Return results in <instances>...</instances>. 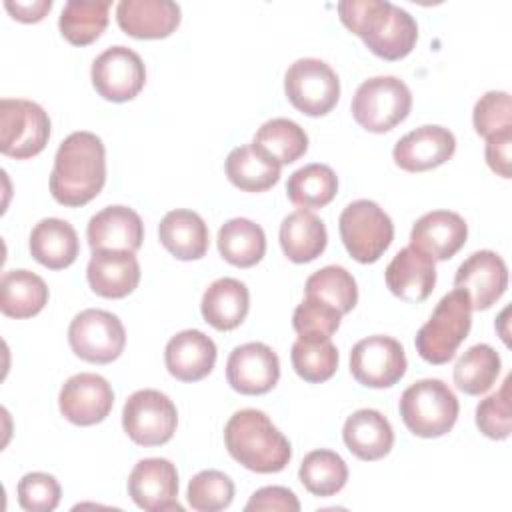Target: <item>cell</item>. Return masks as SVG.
<instances>
[{
    "label": "cell",
    "instance_id": "cell-1",
    "mask_svg": "<svg viewBox=\"0 0 512 512\" xmlns=\"http://www.w3.org/2000/svg\"><path fill=\"white\" fill-rule=\"evenodd\" d=\"M106 182V150L102 140L86 130L66 136L54 156L50 194L62 206H84Z\"/></svg>",
    "mask_w": 512,
    "mask_h": 512
},
{
    "label": "cell",
    "instance_id": "cell-2",
    "mask_svg": "<svg viewBox=\"0 0 512 512\" xmlns=\"http://www.w3.org/2000/svg\"><path fill=\"white\" fill-rule=\"evenodd\" d=\"M336 8L342 24L384 60H400L416 46V20L388 0H342Z\"/></svg>",
    "mask_w": 512,
    "mask_h": 512
},
{
    "label": "cell",
    "instance_id": "cell-3",
    "mask_svg": "<svg viewBox=\"0 0 512 512\" xmlns=\"http://www.w3.org/2000/svg\"><path fill=\"white\" fill-rule=\"evenodd\" d=\"M224 444L238 464L258 474L280 472L292 458L288 438L256 408H244L230 416L224 426Z\"/></svg>",
    "mask_w": 512,
    "mask_h": 512
},
{
    "label": "cell",
    "instance_id": "cell-4",
    "mask_svg": "<svg viewBox=\"0 0 512 512\" xmlns=\"http://www.w3.org/2000/svg\"><path fill=\"white\" fill-rule=\"evenodd\" d=\"M472 326V304L464 290L454 288L436 304L428 322L418 330L414 344L430 364H446L454 358Z\"/></svg>",
    "mask_w": 512,
    "mask_h": 512
},
{
    "label": "cell",
    "instance_id": "cell-5",
    "mask_svg": "<svg viewBox=\"0 0 512 512\" xmlns=\"http://www.w3.org/2000/svg\"><path fill=\"white\" fill-rule=\"evenodd\" d=\"M398 410L414 436L438 438L456 424L460 404L448 384L438 378H424L402 392Z\"/></svg>",
    "mask_w": 512,
    "mask_h": 512
},
{
    "label": "cell",
    "instance_id": "cell-6",
    "mask_svg": "<svg viewBox=\"0 0 512 512\" xmlns=\"http://www.w3.org/2000/svg\"><path fill=\"white\" fill-rule=\"evenodd\" d=\"M412 108L410 88L396 76H374L354 92L350 110L368 132L382 134L398 126Z\"/></svg>",
    "mask_w": 512,
    "mask_h": 512
},
{
    "label": "cell",
    "instance_id": "cell-7",
    "mask_svg": "<svg viewBox=\"0 0 512 512\" xmlns=\"http://www.w3.org/2000/svg\"><path fill=\"white\" fill-rule=\"evenodd\" d=\"M338 230L348 254L362 264L376 262L394 238L390 216L376 202L366 198L354 200L342 210Z\"/></svg>",
    "mask_w": 512,
    "mask_h": 512
},
{
    "label": "cell",
    "instance_id": "cell-8",
    "mask_svg": "<svg viewBox=\"0 0 512 512\" xmlns=\"http://www.w3.org/2000/svg\"><path fill=\"white\" fill-rule=\"evenodd\" d=\"M50 138V118L46 110L24 98L0 100V152L26 160L40 154Z\"/></svg>",
    "mask_w": 512,
    "mask_h": 512
},
{
    "label": "cell",
    "instance_id": "cell-9",
    "mask_svg": "<svg viewBox=\"0 0 512 512\" xmlns=\"http://www.w3.org/2000/svg\"><path fill=\"white\" fill-rule=\"evenodd\" d=\"M290 104L308 116L328 114L340 98L338 74L320 58H298L284 74Z\"/></svg>",
    "mask_w": 512,
    "mask_h": 512
},
{
    "label": "cell",
    "instance_id": "cell-10",
    "mask_svg": "<svg viewBox=\"0 0 512 512\" xmlns=\"http://www.w3.org/2000/svg\"><path fill=\"white\" fill-rule=\"evenodd\" d=\"M122 426L128 438L140 446L166 444L178 426L174 402L160 390H136L122 408Z\"/></svg>",
    "mask_w": 512,
    "mask_h": 512
},
{
    "label": "cell",
    "instance_id": "cell-11",
    "mask_svg": "<svg viewBox=\"0 0 512 512\" xmlns=\"http://www.w3.org/2000/svg\"><path fill=\"white\" fill-rule=\"evenodd\" d=\"M68 342L78 358L92 364H108L122 354L126 330L116 314L88 308L72 318Z\"/></svg>",
    "mask_w": 512,
    "mask_h": 512
},
{
    "label": "cell",
    "instance_id": "cell-12",
    "mask_svg": "<svg viewBox=\"0 0 512 512\" xmlns=\"http://www.w3.org/2000/svg\"><path fill=\"white\" fill-rule=\"evenodd\" d=\"M350 372L362 386L390 388L406 372L404 346L384 334L362 338L350 350Z\"/></svg>",
    "mask_w": 512,
    "mask_h": 512
},
{
    "label": "cell",
    "instance_id": "cell-13",
    "mask_svg": "<svg viewBox=\"0 0 512 512\" xmlns=\"http://www.w3.org/2000/svg\"><path fill=\"white\" fill-rule=\"evenodd\" d=\"M92 86L110 102H126L138 96L146 82L142 58L128 46H110L92 62Z\"/></svg>",
    "mask_w": 512,
    "mask_h": 512
},
{
    "label": "cell",
    "instance_id": "cell-14",
    "mask_svg": "<svg viewBox=\"0 0 512 512\" xmlns=\"http://www.w3.org/2000/svg\"><path fill=\"white\" fill-rule=\"evenodd\" d=\"M58 406L68 422L76 426H92L110 414L114 392L108 380L100 374L80 372L70 376L60 388Z\"/></svg>",
    "mask_w": 512,
    "mask_h": 512
},
{
    "label": "cell",
    "instance_id": "cell-15",
    "mask_svg": "<svg viewBox=\"0 0 512 512\" xmlns=\"http://www.w3.org/2000/svg\"><path fill=\"white\" fill-rule=\"evenodd\" d=\"M228 384L246 396L270 392L280 378V360L264 342L236 346L226 362Z\"/></svg>",
    "mask_w": 512,
    "mask_h": 512
},
{
    "label": "cell",
    "instance_id": "cell-16",
    "mask_svg": "<svg viewBox=\"0 0 512 512\" xmlns=\"http://www.w3.org/2000/svg\"><path fill=\"white\" fill-rule=\"evenodd\" d=\"M128 494L148 512L182 510L178 504V472L166 458H144L128 476Z\"/></svg>",
    "mask_w": 512,
    "mask_h": 512
},
{
    "label": "cell",
    "instance_id": "cell-17",
    "mask_svg": "<svg viewBox=\"0 0 512 512\" xmlns=\"http://www.w3.org/2000/svg\"><path fill=\"white\" fill-rule=\"evenodd\" d=\"M454 286L468 294L472 310H488L508 288L506 262L492 250H478L458 266Z\"/></svg>",
    "mask_w": 512,
    "mask_h": 512
},
{
    "label": "cell",
    "instance_id": "cell-18",
    "mask_svg": "<svg viewBox=\"0 0 512 512\" xmlns=\"http://www.w3.org/2000/svg\"><path fill=\"white\" fill-rule=\"evenodd\" d=\"M454 150L456 138L448 128L426 124L404 134L396 142L392 158L396 166L406 172H424L448 162L454 156Z\"/></svg>",
    "mask_w": 512,
    "mask_h": 512
},
{
    "label": "cell",
    "instance_id": "cell-19",
    "mask_svg": "<svg viewBox=\"0 0 512 512\" xmlns=\"http://www.w3.org/2000/svg\"><path fill=\"white\" fill-rule=\"evenodd\" d=\"M86 238L96 250H126L136 252L144 240V224L128 206H106L96 212L86 228Z\"/></svg>",
    "mask_w": 512,
    "mask_h": 512
},
{
    "label": "cell",
    "instance_id": "cell-20",
    "mask_svg": "<svg viewBox=\"0 0 512 512\" xmlns=\"http://www.w3.org/2000/svg\"><path fill=\"white\" fill-rule=\"evenodd\" d=\"M468 226L464 218L450 210H432L420 216L410 232V244L432 260L452 258L466 242Z\"/></svg>",
    "mask_w": 512,
    "mask_h": 512
},
{
    "label": "cell",
    "instance_id": "cell-21",
    "mask_svg": "<svg viewBox=\"0 0 512 512\" xmlns=\"http://www.w3.org/2000/svg\"><path fill=\"white\" fill-rule=\"evenodd\" d=\"M388 290L406 302L426 300L436 286L434 260L412 244L402 248L384 272Z\"/></svg>",
    "mask_w": 512,
    "mask_h": 512
},
{
    "label": "cell",
    "instance_id": "cell-22",
    "mask_svg": "<svg viewBox=\"0 0 512 512\" xmlns=\"http://www.w3.org/2000/svg\"><path fill=\"white\" fill-rule=\"evenodd\" d=\"M116 22L132 38H166L180 24V6L172 0H120Z\"/></svg>",
    "mask_w": 512,
    "mask_h": 512
},
{
    "label": "cell",
    "instance_id": "cell-23",
    "mask_svg": "<svg viewBox=\"0 0 512 512\" xmlns=\"http://www.w3.org/2000/svg\"><path fill=\"white\" fill-rule=\"evenodd\" d=\"M90 288L102 298H124L140 282V264L134 252L96 250L86 268Z\"/></svg>",
    "mask_w": 512,
    "mask_h": 512
},
{
    "label": "cell",
    "instance_id": "cell-24",
    "mask_svg": "<svg viewBox=\"0 0 512 512\" xmlns=\"http://www.w3.org/2000/svg\"><path fill=\"white\" fill-rule=\"evenodd\" d=\"M164 362L176 380H202L216 364V344L202 330H182L168 340Z\"/></svg>",
    "mask_w": 512,
    "mask_h": 512
},
{
    "label": "cell",
    "instance_id": "cell-25",
    "mask_svg": "<svg viewBox=\"0 0 512 512\" xmlns=\"http://www.w3.org/2000/svg\"><path fill=\"white\" fill-rule=\"evenodd\" d=\"M346 448L360 460L374 462L384 458L394 444V430L388 418L372 408H360L350 414L342 428Z\"/></svg>",
    "mask_w": 512,
    "mask_h": 512
},
{
    "label": "cell",
    "instance_id": "cell-26",
    "mask_svg": "<svg viewBox=\"0 0 512 512\" xmlns=\"http://www.w3.org/2000/svg\"><path fill=\"white\" fill-rule=\"evenodd\" d=\"M80 252L74 226L62 218H44L30 232V254L50 270L68 268Z\"/></svg>",
    "mask_w": 512,
    "mask_h": 512
},
{
    "label": "cell",
    "instance_id": "cell-27",
    "mask_svg": "<svg viewBox=\"0 0 512 512\" xmlns=\"http://www.w3.org/2000/svg\"><path fill=\"white\" fill-rule=\"evenodd\" d=\"M250 308V294L236 278H218L202 294L200 310L204 320L216 330L238 328Z\"/></svg>",
    "mask_w": 512,
    "mask_h": 512
},
{
    "label": "cell",
    "instance_id": "cell-28",
    "mask_svg": "<svg viewBox=\"0 0 512 512\" xmlns=\"http://www.w3.org/2000/svg\"><path fill=\"white\" fill-rule=\"evenodd\" d=\"M158 238L162 246L178 260H198L208 250V226L200 214L178 208L168 212L160 226Z\"/></svg>",
    "mask_w": 512,
    "mask_h": 512
},
{
    "label": "cell",
    "instance_id": "cell-29",
    "mask_svg": "<svg viewBox=\"0 0 512 512\" xmlns=\"http://www.w3.org/2000/svg\"><path fill=\"white\" fill-rule=\"evenodd\" d=\"M328 242L324 222L310 210H294L280 224V246L296 264L316 260Z\"/></svg>",
    "mask_w": 512,
    "mask_h": 512
},
{
    "label": "cell",
    "instance_id": "cell-30",
    "mask_svg": "<svg viewBox=\"0 0 512 512\" xmlns=\"http://www.w3.org/2000/svg\"><path fill=\"white\" fill-rule=\"evenodd\" d=\"M48 302L46 282L30 270H6L0 278V310L10 318H32Z\"/></svg>",
    "mask_w": 512,
    "mask_h": 512
},
{
    "label": "cell",
    "instance_id": "cell-31",
    "mask_svg": "<svg viewBox=\"0 0 512 512\" xmlns=\"http://www.w3.org/2000/svg\"><path fill=\"white\" fill-rule=\"evenodd\" d=\"M216 242L222 258L238 268L258 264L266 252V234L262 226L248 218H232L224 222Z\"/></svg>",
    "mask_w": 512,
    "mask_h": 512
},
{
    "label": "cell",
    "instance_id": "cell-32",
    "mask_svg": "<svg viewBox=\"0 0 512 512\" xmlns=\"http://www.w3.org/2000/svg\"><path fill=\"white\" fill-rule=\"evenodd\" d=\"M228 180L244 192H264L280 180V164L260 154L252 144L236 146L224 164Z\"/></svg>",
    "mask_w": 512,
    "mask_h": 512
},
{
    "label": "cell",
    "instance_id": "cell-33",
    "mask_svg": "<svg viewBox=\"0 0 512 512\" xmlns=\"http://www.w3.org/2000/svg\"><path fill=\"white\" fill-rule=\"evenodd\" d=\"M252 146L276 164H292L308 150V136L300 124L290 118H272L254 134Z\"/></svg>",
    "mask_w": 512,
    "mask_h": 512
},
{
    "label": "cell",
    "instance_id": "cell-34",
    "mask_svg": "<svg viewBox=\"0 0 512 512\" xmlns=\"http://www.w3.org/2000/svg\"><path fill=\"white\" fill-rule=\"evenodd\" d=\"M338 192V178L326 164H306L290 174L286 194L290 202L302 210H316L334 200Z\"/></svg>",
    "mask_w": 512,
    "mask_h": 512
},
{
    "label": "cell",
    "instance_id": "cell-35",
    "mask_svg": "<svg viewBox=\"0 0 512 512\" xmlns=\"http://www.w3.org/2000/svg\"><path fill=\"white\" fill-rule=\"evenodd\" d=\"M110 4V0H68L58 18L62 36L74 46L92 44L108 26Z\"/></svg>",
    "mask_w": 512,
    "mask_h": 512
},
{
    "label": "cell",
    "instance_id": "cell-36",
    "mask_svg": "<svg viewBox=\"0 0 512 512\" xmlns=\"http://www.w3.org/2000/svg\"><path fill=\"white\" fill-rule=\"evenodd\" d=\"M500 374V356L488 344L470 346L454 366V384L470 396L488 392Z\"/></svg>",
    "mask_w": 512,
    "mask_h": 512
},
{
    "label": "cell",
    "instance_id": "cell-37",
    "mask_svg": "<svg viewBox=\"0 0 512 512\" xmlns=\"http://www.w3.org/2000/svg\"><path fill=\"white\" fill-rule=\"evenodd\" d=\"M298 478L314 496H334L348 480V466L340 454L332 450H312L304 456Z\"/></svg>",
    "mask_w": 512,
    "mask_h": 512
},
{
    "label": "cell",
    "instance_id": "cell-38",
    "mask_svg": "<svg viewBox=\"0 0 512 512\" xmlns=\"http://www.w3.org/2000/svg\"><path fill=\"white\" fill-rule=\"evenodd\" d=\"M306 296L318 298L336 308L342 316L348 314L358 302V286L354 276L342 266H324L308 276L304 284Z\"/></svg>",
    "mask_w": 512,
    "mask_h": 512
},
{
    "label": "cell",
    "instance_id": "cell-39",
    "mask_svg": "<svg viewBox=\"0 0 512 512\" xmlns=\"http://www.w3.org/2000/svg\"><path fill=\"white\" fill-rule=\"evenodd\" d=\"M290 358L296 374L312 384L326 382L338 368V350L330 338H298Z\"/></svg>",
    "mask_w": 512,
    "mask_h": 512
},
{
    "label": "cell",
    "instance_id": "cell-40",
    "mask_svg": "<svg viewBox=\"0 0 512 512\" xmlns=\"http://www.w3.org/2000/svg\"><path fill=\"white\" fill-rule=\"evenodd\" d=\"M188 504L198 512H218L232 504L234 482L220 470H202L188 482Z\"/></svg>",
    "mask_w": 512,
    "mask_h": 512
},
{
    "label": "cell",
    "instance_id": "cell-41",
    "mask_svg": "<svg viewBox=\"0 0 512 512\" xmlns=\"http://www.w3.org/2000/svg\"><path fill=\"white\" fill-rule=\"evenodd\" d=\"M342 314L318 298L306 296L294 310L292 326L298 338H330L340 326Z\"/></svg>",
    "mask_w": 512,
    "mask_h": 512
},
{
    "label": "cell",
    "instance_id": "cell-42",
    "mask_svg": "<svg viewBox=\"0 0 512 512\" xmlns=\"http://www.w3.org/2000/svg\"><path fill=\"white\" fill-rule=\"evenodd\" d=\"M510 382L512 376H506L502 388L476 406V426L492 440H506L512 430Z\"/></svg>",
    "mask_w": 512,
    "mask_h": 512
},
{
    "label": "cell",
    "instance_id": "cell-43",
    "mask_svg": "<svg viewBox=\"0 0 512 512\" xmlns=\"http://www.w3.org/2000/svg\"><path fill=\"white\" fill-rule=\"evenodd\" d=\"M474 130L488 138L496 132L512 128V102L504 90H490L474 104L472 110Z\"/></svg>",
    "mask_w": 512,
    "mask_h": 512
},
{
    "label": "cell",
    "instance_id": "cell-44",
    "mask_svg": "<svg viewBox=\"0 0 512 512\" xmlns=\"http://www.w3.org/2000/svg\"><path fill=\"white\" fill-rule=\"evenodd\" d=\"M62 496V488L52 474L28 472L18 482V504L28 512H52Z\"/></svg>",
    "mask_w": 512,
    "mask_h": 512
},
{
    "label": "cell",
    "instance_id": "cell-45",
    "mask_svg": "<svg viewBox=\"0 0 512 512\" xmlns=\"http://www.w3.org/2000/svg\"><path fill=\"white\" fill-rule=\"evenodd\" d=\"M246 512L252 510H282V512H298L300 502L296 494L284 486H264L256 490L244 506Z\"/></svg>",
    "mask_w": 512,
    "mask_h": 512
},
{
    "label": "cell",
    "instance_id": "cell-46",
    "mask_svg": "<svg viewBox=\"0 0 512 512\" xmlns=\"http://www.w3.org/2000/svg\"><path fill=\"white\" fill-rule=\"evenodd\" d=\"M510 148H512V128L496 132L486 138V162L502 178H510Z\"/></svg>",
    "mask_w": 512,
    "mask_h": 512
},
{
    "label": "cell",
    "instance_id": "cell-47",
    "mask_svg": "<svg viewBox=\"0 0 512 512\" xmlns=\"http://www.w3.org/2000/svg\"><path fill=\"white\" fill-rule=\"evenodd\" d=\"M6 10L12 14V18L20 20V22H38L42 20L50 8H52V0H34V2H4Z\"/></svg>",
    "mask_w": 512,
    "mask_h": 512
}]
</instances>
